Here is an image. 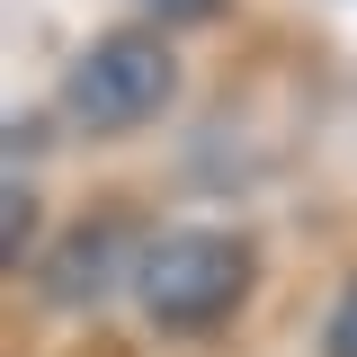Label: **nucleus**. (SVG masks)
Segmentation results:
<instances>
[{
    "label": "nucleus",
    "instance_id": "obj_1",
    "mask_svg": "<svg viewBox=\"0 0 357 357\" xmlns=\"http://www.w3.org/2000/svg\"><path fill=\"white\" fill-rule=\"evenodd\" d=\"M250 277H259V250L223 223H178L161 241H143L134 259V304L152 312L161 331H223L232 312L250 304Z\"/></svg>",
    "mask_w": 357,
    "mask_h": 357
},
{
    "label": "nucleus",
    "instance_id": "obj_2",
    "mask_svg": "<svg viewBox=\"0 0 357 357\" xmlns=\"http://www.w3.org/2000/svg\"><path fill=\"white\" fill-rule=\"evenodd\" d=\"M178 98V54L152 27H116V36H98L72 63V81H63V126L72 134H134L152 126L161 107Z\"/></svg>",
    "mask_w": 357,
    "mask_h": 357
},
{
    "label": "nucleus",
    "instance_id": "obj_3",
    "mask_svg": "<svg viewBox=\"0 0 357 357\" xmlns=\"http://www.w3.org/2000/svg\"><path fill=\"white\" fill-rule=\"evenodd\" d=\"M126 250H134V223L116 206L63 223L45 241V304H98L107 286H126Z\"/></svg>",
    "mask_w": 357,
    "mask_h": 357
},
{
    "label": "nucleus",
    "instance_id": "obj_4",
    "mask_svg": "<svg viewBox=\"0 0 357 357\" xmlns=\"http://www.w3.org/2000/svg\"><path fill=\"white\" fill-rule=\"evenodd\" d=\"M9 268L36 259V188H27V170H9V250H0Z\"/></svg>",
    "mask_w": 357,
    "mask_h": 357
},
{
    "label": "nucleus",
    "instance_id": "obj_5",
    "mask_svg": "<svg viewBox=\"0 0 357 357\" xmlns=\"http://www.w3.org/2000/svg\"><path fill=\"white\" fill-rule=\"evenodd\" d=\"M321 357H357V277L340 286V304H331V321H321Z\"/></svg>",
    "mask_w": 357,
    "mask_h": 357
},
{
    "label": "nucleus",
    "instance_id": "obj_6",
    "mask_svg": "<svg viewBox=\"0 0 357 357\" xmlns=\"http://www.w3.org/2000/svg\"><path fill=\"white\" fill-rule=\"evenodd\" d=\"M152 18H170V27H197V18H223V0H143Z\"/></svg>",
    "mask_w": 357,
    "mask_h": 357
}]
</instances>
